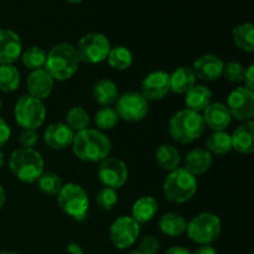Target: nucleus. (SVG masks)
I'll return each instance as SVG.
<instances>
[{
	"instance_id": "1",
	"label": "nucleus",
	"mask_w": 254,
	"mask_h": 254,
	"mask_svg": "<svg viewBox=\"0 0 254 254\" xmlns=\"http://www.w3.org/2000/svg\"><path fill=\"white\" fill-rule=\"evenodd\" d=\"M74 156L86 163H99L112 151V141L98 129H86L74 134L72 141Z\"/></svg>"
},
{
	"instance_id": "2",
	"label": "nucleus",
	"mask_w": 254,
	"mask_h": 254,
	"mask_svg": "<svg viewBox=\"0 0 254 254\" xmlns=\"http://www.w3.org/2000/svg\"><path fill=\"white\" fill-rule=\"evenodd\" d=\"M79 59L76 47L68 42L55 45L46 56L44 68L54 78V81H67L78 71Z\"/></svg>"
},
{
	"instance_id": "3",
	"label": "nucleus",
	"mask_w": 254,
	"mask_h": 254,
	"mask_svg": "<svg viewBox=\"0 0 254 254\" xmlns=\"http://www.w3.org/2000/svg\"><path fill=\"white\" fill-rule=\"evenodd\" d=\"M202 116L197 112L185 108L178 111L169 121V135L180 144H190L197 140L205 133Z\"/></svg>"
},
{
	"instance_id": "4",
	"label": "nucleus",
	"mask_w": 254,
	"mask_h": 254,
	"mask_svg": "<svg viewBox=\"0 0 254 254\" xmlns=\"http://www.w3.org/2000/svg\"><path fill=\"white\" fill-rule=\"evenodd\" d=\"M10 171L24 184H34L45 171V161L35 149H15L9 158Z\"/></svg>"
},
{
	"instance_id": "5",
	"label": "nucleus",
	"mask_w": 254,
	"mask_h": 254,
	"mask_svg": "<svg viewBox=\"0 0 254 254\" xmlns=\"http://www.w3.org/2000/svg\"><path fill=\"white\" fill-rule=\"evenodd\" d=\"M197 179L184 168L170 171L163 185L166 200L173 203H185L195 196L197 191Z\"/></svg>"
},
{
	"instance_id": "6",
	"label": "nucleus",
	"mask_w": 254,
	"mask_h": 254,
	"mask_svg": "<svg viewBox=\"0 0 254 254\" xmlns=\"http://www.w3.org/2000/svg\"><path fill=\"white\" fill-rule=\"evenodd\" d=\"M57 202L60 208L77 222H82L88 216V193L78 184L68 183L62 185L61 190L57 193Z\"/></svg>"
},
{
	"instance_id": "7",
	"label": "nucleus",
	"mask_w": 254,
	"mask_h": 254,
	"mask_svg": "<svg viewBox=\"0 0 254 254\" xmlns=\"http://www.w3.org/2000/svg\"><path fill=\"white\" fill-rule=\"evenodd\" d=\"M186 233L198 246L211 245L222 233V221L212 212H201L188 222Z\"/></svg>"
},
{
	"instance_id": "8",
	"label": "nucleus",
	"mask_w": 254,
	"mask_h": 254,
	"mask_svg": "<svg viewBox=\"0 0 254 254\" xmlns=\"http://www.w3.org/2000/svg\"><path fill=\"white\" fill-rule=\"evenodd\" d=\"M14 117L17 126L22 129H35L44 124L46 119V107L41 99L25 94L14 106Z\"/></svg>"
},
{
	"instance_id": "9",
	"label": "nucleus",
	"mask_w": 254,
	"mask_h": 254,
	"mask_svg": "<svg viewBox=\"0 0 254 254\" xmlns=\"http://www.w3.org/2000/svg\"><path fill=\"white\" fill-rule=\"evenodd\" d=\"M111 49V42L106 35L102 32H89L79 39L76 51L79 62L98 64L106 61Z\"/></svg>"
},
{
	"instance_id": "10",
	"label": "nucleus",
	"mask_w": 254,
	"mask_h": 254,
	"mask_svg": "<svg viewBox=\"0 0 254 254\" xmlns=\"http://www.w3.org/2000/svg\"><path fill=\"white\" fill-rule=\"evenodd\" d=\"M149 108H150L149 102L140 92L128 91L123 94H119L114 109L118 113L119 119L135 123L146 118Z\"/></svg>"
},
{
	"instance_id": "11",
	"label": "nucleus",
	"mask_w": 254,
	"mask_h": 254,
	"mask_svg": "<svg viewBox=\"0 0 254 254\" xmlns=\"http://www.w3.org/2000/svg\"><path fill=\"white\" fill-rule=\"evenodd\" d=\"M97 176L104 188L118 190L128 180V165L126 161L117 156H107L106 159L99 161Z\"/></svg>"
},
{
	"instance_id": "12",
	"label": "nucleus",
	"mask_w": 254,
	"mask_h": 254,
	"mask_svg": "<svg viewBox=\"0 0 254 254\" xmlns=\"http://www.w3.org/2000/svg\"><path fill=\"white\" fill-rule=\"evenodd\" d=\"M140 235V225L131 216H119L109 228V238L118 250H128Z\"/></svg>"
},
{
	"instance_id": "13",
	"label": "nucleus",
	"mask_w": 254,
	"mask_h": 254,
	"mask_svg": "<svg viewBox=\"0 0 254 254\" xmlns=\"http://www.w3.org/2000/svg\"><path fill=\"white\" fill-rule=\"evenodd\" d=\"M227 107L231 117L236 121L250 122L254 117V91L240 86L231 91L227 97Z\"/></svg>"
},
{
	"instance_id": "14",
	"label": "nucleus",
	"mask_w": 254,
	"mask_h": 254,
	"mask_svg": "<svg viewBox=\"0 0 254 254\" xmlns=\"http://www.w3.org/2000/svg\"><path fill=\"white\" fill-rule=\"evenodd\" d=\"M170 92L169 73L161 69L150 72L144 77L140 86V93L148 102L161 101Z\"/></svg>"
},
{
	"instance_id": "15",
	"label": "nucleus",
	"mask_w": 254,
	"mask_h": 254,
	"mask_svg": "<svg viewBox=\"0 0 254 254\" xmlns=\"http://www.w3.org/2000/svg\"><path fill=\"white\" fill-rule=\"evenodd\" d=\"M223 67L225 64L220 57L213 54H205L193 61L191 68L196 78L206 82H213L222 77Z\"/></svg>"
},
{
	"instance_id": "16",
	"label": "nucleus",
	"mask_w": 254,
	"mask_h": 254,
	"mask_svg": "<svg viewBox=\"0 0 254 254\" xmlns=\"http://www.w3.org/2000/svg\"><path fill=\"white\" fill-rule=\"evenodd\" d=\"M22 42L10 29H0V64H14L21 57Z\"/></svg>"
},
{
	"instance_id": "17",
	"label": "nucleus",
	"mask_w": 254,
	"mask_h": 254,
	"mask_svg": "<svg viewBox=\"0 0 254 254\" xmlns=\"http://www.w3.org/2000/svg\"><path fill=\"white\" fill-rule=\"evenodd\" d=\"M54 78L47 73L45 68L31 71L26 78V88L29 96L41 99V101L51 96L54 91Z\"/></svg>"
},
{
	"instance_id": "18",
	"label": "nucleus",
	"mask_w": 254,
	"mask_h": 254,
	"mask_svg": "<svg viewBox=\"0 0 254 254\" xmlns=\"http://www.w3.org/2000/svg\"><path fill=\"white\" fill-rule=\"evenodd\" d=\"M74 133L66 123L56 122L50 124L44 133V141L52 150H64L72 145Z\"/></svg>"
},
{
	"instance_id": "19",
	"label": "nucleus",
	"mask_w": 254,
	"mask_h": 254,
	"mask_svg": "<svg viewBox=\"0 0 254 254\" xmlns=\"http://www.w3.org/2000/svg\"><path fill=\"white\" fill-rule=\"evenodd\" d=\"M201 116H202L205 127H207L212 131L225 130L232 121V117L226 104L221 102H215V103L211 102Z\"/></svg>"
},
{
	"instance_id": "20",
	"label": "nucleus",
	"mask_w": 254,
	"mask_h": 254,
	"mask_svg": "<svg viewBox=\"0 0 254 254\" xmlns=\"http://www.w3.org/2000/svg\"><path fill=\"white\" fill-rule=\"evenodd\" d=\"M213 163L212 154L203 148H195L185 156V170L193 176L203 175L211 169Z\"/></svg>"
},
{
	"instance_id": "21",
	"label": "nucleus",
	"mask_w": 254,
	"mask_h": 254,
	"mask_svg": "<svg viewBox=\"0 0 254 254\" xmlns=\"http://www.w3.org/2000/svg\"><path fill=\"white\" fill-rule=\"evenodd\" d=\"M232 149L241 154H252L254 151V123L243 122L231 134Z\"/></svg>"
},
{
	"instance_id": "22",
	"label": "nucleus",
	"mask_w": 254,
	"mask_h": 254,
	"mask_svg": "<svg viewBox=\"0 0 254 254\" xmlns=\"http://www.w3.org/2000/svg\"><path fill=\"white\" fill-rule=\"evenodd\" d=\"M170 81V92L176 94H186L196 84L195 73L189 66H180L169 73Z\"/></svg>"
},
{
	"instance_id": "23",
	"label": "nucleus",
	"mask_w": 254,
	"mask_h": 254,
	"mask_svg": "<svg viewBox=\"0 0 254 254\" xmlns=\"http://www.w3.org/2000/svg\"><path fill=\"white\" fill-rule=\"evenodd\" d=\"M92 94H93L94 101L99 106L112 107L119 97L118 86L112 79H99L94 83L93 88H92Z\"/></svg>"
},
{
	"instance_id": "24",
	"label": "nucleus",
	"mask_w": 254,
	"mask_h": 254,
	"mask_svg": "<svg viewBox=\"0 0 254 254\" xmlns=\"http://www.w3.org/2000/svg\"><path fill=\"white\" fill-rule=\"evenodd\" d=\"M212 92L210 88L202 84H195L188 93L185 94L186 108L193 112H203L211 103Z\"/></svg>"
},
{
	"instance_id": "25",
	"label": "nucleus",
	"mask_w": 254,
	"mask_h": 254,
	"mask_svg": "<svg viewBox=\"0 0 254 254\" xmlns=\"http://www.w3.org/2000/svg\"><path fill=\"white\" fill-rule=\"evenodd\" d=\"M155 160L159 168L170 173L180 168L181 155L171 144H161L155 150Z\"/></svg>"
},
{
	"instance_id": "26",
	"label": "nucleus",
	"mask_w": 254,
	"mask_h": 254,
	"mask_svg": "<svg viewBox=\"0 0 254 254\" xmlns=\"http://www.w3.org/2000/svg\"><path fill=\"white\" fill-rule=\"evenodd\" d=\"M158 212V201L153 196H141L131 207V217L140 225L154 218Z\"/></svg>"
},
{
	"instance_id": "27",
	"label": "nucleus",
	"mask_w": 254,
	"mask_h": 254,
	"mask_svg": "<svg viewBox=\"0 0 254 254\" xmlns=\"http://www.w3.org/2000/svg\"><path fill=\"white\" fill-rule=\"evenodd\" d=\"M159 230L163 235L168 236V237H179V236L184 235L186 232V222L185 218L181 215L175 212H168L164 213L160 218H159Z\"/></svg>"
},
{
	"instance_id": "28",
	"label": "nucleus",
	"mask_w": 254,
	"mask_h": 254,
	"mask_svg": "<svg viewBox=\"0 0 254 254\" xmlns=\"http://www.w3.org/2000/svg\"><path fill=\"white\" fill-rule=\"evenodd\" d=\"M232 41L241 51L252 54L254 51V26L251 22H245L233 27Z\"/></svg>"
},
{
	"instance_id": "29",
	"label": "nucleus",
	"mask_w": 254,
	"mask_h": 254,
	"mask_svg": "<svg viewBox=\"0 0 254 254\" xmlns=\"http://www.w3.org/2000/svg\"><path fill=\"white\" fill-rule=\"evenodd\" d=\"M206 150L215 155H226L232 150L231 134L227 131H213L206 140Z\"/></svg>"
},
{
	"instance_id": "30",
	"label": "nucleus",
	"mask_w": 254,
	"mask_h": 254,
	"mask_svg": "<svg viewBox=\"0 0 254 254\" xmlns=\"http://www.w3.org/2000/svg\"><path fill=\"white\" fill-rule=\"evenodd\" d=\"M109 66L117 71H126L133 64V52L126 46L112 47L107 57Z\"/></svg>"
},
{
	"instance_id": "31",
	"label": "nucleus",
	"mask_w": 254,
	"mask_h": 254,
	"mask_svg": "<svg viewBox=\"0 0 254 254\" xmlns=\"http://www.w3.org/2000/svg\"><path fill=\"white\" fill-rule=\"evenodd\" d=\"M20 83L21 76L14 64H0V91L11 93L19 88Z\"/></svg>"
},
{
	"instance_id": "32",
	"label": "nucleus",
	"mask_w": 254,
	"mask_h": 254,
	"mask_svg": "<svg viewBox=\"0 0 254 254\" xmlns=\"http://www.w3.org/2000/svg\"><path fill=\"white\" fill-rule=\"evenodd\" d=\"M66 124L74 134L89 128L91 118L86 109L81 106H74L66 113Z\"/></svg>"
},
{
	"instance_id": "33",
	"label": "nucleus",
	"mask_w": 254,
	"mask_h": 254,
	"mask_svg": "<svg viewBox=\"0 0 254 254\" xmlns=\"http://www.w3.org/2000/svg\"><path fill=\"white\" fill-rule=\"evenodd\" d=\"M47 52L39 46H30L21 54V61L26 68L30 71L41 69L46 64Z\"/></svg>"
},
{
	"instance_id": "34",
	"label": "nucleus",
	"mask_w": 254,
	"mask_h": 254,
	"mask_svg": "<svg viewBox=\"0 0 254 254\" xmlns=\"http://www.w3.org/2000/svg\"><path fill=\"white\" fill-rule=\"evenodd\" d=\"M37 189L46 196H57L62 188V181L57 174L44 171L36 181Z\"/></svg>"
},
{
	"instance_id": "35",
	"label": "nucleus",
	"mask_w": 254,
	"mask_h": 254,
	"mask_svg": "<svg viewBox=\"0 0 254 254\" xmlns=\"http://www.w3.org/2000/svg\"><path fill=\"white\" fill-rule=\"evenodd\" d=\"M119 116L113 107H102L94 114V123L98 130H111L119 123Z\"/></svg>"
},
{
	"instance_id": "36",
	"label": "nucleus",
	"mask_w": 254,
	"mask_h": 254,
	"mask_svg": "<svg viewBox=\"0 0 254 254\" xmlns=\"http://www.w3.org/2000/svg\"><path fill=\"white\" fill-rule=\"evenodd\" d=\"M97 205L101 210L109 211L118 203V192L111 188H102L96 196Z\"/></svg>"
},
{
	"instance_id": "37",
	"label": "nucleus",
	"mask_w": 254,
	"mask_h": 254,
	"mask_svg": "<svg viewBox=\"0 0 254 254\" xmlns=\"http://www.w3.org/2000/svg\"><path fill=\"white\" fill-rule=\"evenodd\" d=\"M245 71L246 68L242 66V64L237 61H231L223 67L222 76H225V78L232 83H240V82H243Z\"/></svg>"
},
{
	"instance_id": "38",
	"label": "nucleus",
	"mask_w": 254,
	"mask_h": 254,
	"mask_svg": "<svg viewBox=\"0 0 254 254\" xmlns=\"http://www.w3.org/2000/svg\"><path fill=\"white\" fill-rule=\"evenodd\" d=\"M159 250H160V242L158 238L154 236H145L139 243L138 252L141 254H158Z\"/></svg>"
},
{
	"instance_id": "39",
	"label": "nucleus",
	"mask_w": 254,
	"mask_h": 254,
	"mask_svg": "<svg viewBox=\"0 0 254 254\" xmlns=\"http://www.w3.org/2000/svg\"><path fill=\"white\" fill-rule=\"evenodd\" d=\"M19 141L21 148L34 149V146L39 143V133L35 129H22Z\"/></svg>"
},
{
	"instance_id": "40",
	"label": "nucleus",
	"mask_w": 254,
	"mask_h": 254,
	"mask_svg": "<svg viewBox=\"0 0 254 254\" xmlns=\"http://www.w3.org/2000/svg\"><path fill=\"white\" fill-rule=\"evenodd\" d=\"M10 136H11V128L4 119L0 118V148H2L9 141Z\"/></svg>"
},
{
	"instance_id": "41",
	"label": "nucleus",
	"mask_w": 254,
	"mask_h": 254,
	"mask_svg": "<svg viewBox=\"0 0 254 254\" xmlns=\"http://www.w3.org/2000/svg\"><path fill=\"white\" fill-rule=\"evenodd\" d=\"M245 87L254 91V64H250L245 71V77H243Z\"/></svg>"
},
{
	"instance_id": "42",
	"label": "nucleus",
	"mask_w": 254,
	"mask_h": 254,
	"mask_svg": "<svg viewBox=\"0 0 254 254\" xmlns=\"http://www.w3.org/2000/svg\"><path fill=\"white\" fill-rule=\"evenodd\" d=\"M191 254H217V252L211 245H203L198 246L193 252H191Z\"/></svg>"
},
{
	"instance_id": "43",
	"label": "nucleus",
	"mask_w": 254,
	"mask_h": 254,
	"mask_svg": "<svg viewBox=\"0 0 254 254\" xmlns=\"http://www.w3.org/2000/svg\"><path fill=\"white\" fill-rule=\"evenodd\" d=\"M66 251L68 254H84L83 248L76 242H69L68 245L66 246Z\"/></svg>"
},
{
	"instance_id": "44",
	"label": "nucleus",
	"mask_w": 254,
	"mask_h": 254,
	"mask_svg": "<svg viewBox=\"0 0 254 254\" xmlns=\"http://www.w3.org/2000/svg\"><path fill=\"white\" fill-rule=\"evenodd\" d=\"M164 254H191V252L188 248L183 247V246H174V247L166 250Z\"/></svg>"
},
{
	"instance_id": "45",
	"label": "nucleus",
	"mask_w": 254,
	"mask_h": 254,
	"mask_svg": "<svg viewBox=\"0 0 254 254\" xmlns=\"http://www.w3.org/2000/svg\"><path fill=\"white\" fill-rule=\"evenodd\" d=\"M5 201H6V193H5L2 185H0V210H1L2 206L5 205Z\"/></svg>"
},
{
	"instance_id": "46",
	"label": "nucleus",
	"mask_w": 254,
	"mask_h": 254,
	"mask_svg": "<svg viewBox=\"0 0 254 254\" xmlns=\"http://www.w3.org/2000/svg\"><path fill=\"white\" fill-rule=\"evenodd\" d=\"M4 163H5V155H4V153H2V151L0 150V169L2 168Z\"/></svg>"
},
{
	"instance_id": "47",
	"label": "nucleus",
	"mask_w": 254,
	"mask_h": 254,
	"mask_svg": "<svg viewBox=\"0 0 254 254\" xmlns=\"http://www.w3.org/2000/svg\"><path fill=\"white\" fill-rule=\"evenodd\" d=\"M67 2H69V4H79V2H82L83 0H66Z\"/></svg>"
},
{
	"instance_id": "48",
	"label": "nucleus",
	"mask_w": 254,
	"mask_h": 254,
	"mask_svg": "<svg viewBox=\"0 0 254 254\" xmlns=\"http://www.w3.org/2000/svg\"><path fill=\"white\" fill-rule=\"evenodd\" d=\"M0 254H19V253L12 252V251H1V252H0Z\"/></svg>"
},
{
	"instance_id": "49",
	"label": "nucleus",
	"mask_w": 254,
	"mask_h": 254,
	"mask_svg": "<svg viewBox=\"0 0 254 254\" xmlns=\"http://www.w3.org/2000/svg\"><path fill=\"white\" fill-rule=\"evenodd\" d=\"M129 254H141V253L138 252V251H134V252H131V253H129Z\"/></svg>"
},
{
	"instance_id": "50",
	"label": "nucleus",
	"mask_w": 254,
	"mask_h": 254,
	"mask_svg": "<svg viewBox=\"0 0 254 254\" xmlns=\"http://www.w3.org/2000/svg\"><path fill=\"white\" fill-rule=\"evenodd\" d=\"M1 108H2V103H1V99H0V111H1Z\"/></svg>"
}]
</instances>
